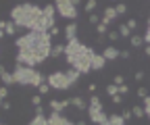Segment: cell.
I'll list each match as a JSON object with an SVG mask.
<instances>
[{"mask_svg":"<svg viewBox=\"0 0 150 125\" xmlns=\"http://www.w3.org/2000/svg\"><path fill=\"white\" fill-rule=\"evenodd\" d=\"M15 46H17V63L35 69V65L44 63L50 56L52 35L40 31H27L25 35L15 40Z\"/></svg>","mask_w":150,"mask_h":125,"instance_id":"cell-1","label":"cell"},{"mask_svg":"<svg viewBox=\"0 0 150 125\" xmlns=\"http://www.w3.org/2000/svg\"><path fill=\"white\" fill-rule=\"evenodd\" d=\"M94 48H88L83 46L79 40H71L67 42V48H65V59L67 63L71 65V69L79 71V73H90L92 71V59H94Z\"/></svg>","mask_w":150,"mask_h":125,"instance_id":"cell-2","label":"cell"},{"mask_svg":"<svg viewBox=\"0 0 150 125\" xmlns=\"http://www.w3.org/2000/svg\"><path fill=\"white\" fill-rule=\"evenodd\" d=\"M42 13L44 8L35 6L31 2H25V4H17L13 11H11V21L17 25V27H27L29 31H33L38 27L42 19Z\"/></svg>","mask_w":150,"mask_h":125,"instance_id":"cell-3","label":"cell"},{"mask_svg":"<svg viewBox=\"0 0 150 125\" xmlns=\"http://www.w3.org/2000/svg\"><path fill=\"white\" fill-rule=\"evenodd\" d=\"M81 77L79 71H75V69H69V71H54V73L48 75V85L52 88V90H69V88L73 83H77V79Z\"/></svg>","mask_w":150,"mask_h":125,"instance_id":"cell-4","label":"cell"},{"mask_svg":"<svg viewBox=\"0 0 150 125\" xmlns=\"http://www.w3.org/2000/svg\"><path fill=\"white\" fill-rule=\"evenodd\" d=\"M13 75H15V83H19V85H35V88H40L44 83V75L40 71H35L33 67L19 65V63H17L15 71H13Z\"/></svg>","mask_w":150,"mask_h":125,"instance_id":"cell-5","label":"cell"},{"mask_svg":"<svg viewBox=\"0 0 150 125\" xmlns=\"http://www.w3.org/2000/svg\"><path fill=\"white\" fill-rule=\"evenodd\" d=\"M88 117H90L92 123H96V125H104L108 121L106 113L102 111V102H100V98L96 94H92L90 100H88Z\"/></svg>","mask_w":150,"mask_h":125,"instance_id":"cell-6","label":"cell"},{"mask_svg":"<svg viewBox=\"0 0 150 125\" xmlns=\"http://www.w3.org/2000/svg\"><path fill=\"white\" fill-rule=\"evenodd\" d=\"M77 0H56L54 2V6H56V13H59L61 17H65V19H77V15H79V11H77Z\"/></svg>","mask_w":150,"mask_h":125,"instance_id":"cell-7","label":"cell"},{"mask_svg":"<svg viewBox=\"0 0 150 125\" xmlns=\"http://www.w3.org/2000/svg\"><path fill=\"white\" fill-rule=\"evenodd\" d=\"M117 17H119V15H117V8H115V6H106V8H104V15H102V21H100V23H104V25L108 27L112 21L117 19Z\"/></svg>","mask_w":150,"mask_h":125,"instance_id":"cell-8","label":"cell"},{"mask_svg":"<svg viewBox=\"0 0 150 125\" xmlns=\"http://www.w3.org/2000/svg\"><path fill=\"white\" fill-rule=\"evenodd\" d=\"M71 121L63 115V113H50L48 117V125H69Z\"/></svg>","mask_w":150,"mask_h":125,"instance_id":"cell-9","label":"cell"},{"mask_svg":"<svg viewBox=\"0 0 150 125\" xmlns=\"http://www.w3.org/2000/svg\"><path fill=\"white\" fill-rule=\"evenodd\" d=\"M48 104H50V111H52V113H63L67 106L71 104V98H69V100H50Z\"/></svg>","mask_w":150,"mask_h":125,"instance_id":"cell-10","label":"cell"},{"mask_svg":"<svg viewBox=\"0 0 150 125\" xmlns=\"http://www.w3.org/2000/svg\"><path fill=\"white\" fill-rule=\"evenodd\" d=\"M0 29H2V38H6V35H15L19 27L13 21H0Z\"/></svg>","mask_w":150,"mask_h":125,"instance_id":"cell-11","label":"cell"},{"mask_svg":"<svg viewBox=\"0 0 150 125\" xmlns=\"http://www.w3.org/2000/svg\"><path fill=\"white\" fill-rule=\"evenodd\" d=\"M65 38H67V42L77 40V23H75V21H71V23L65 27Z\"/></svg>","mask_w":150,"mask_h":125,"instance_id":"cell-12","label":"cell"},{"mask_svg":"<svg viewBox=\"0 0 150 125\" xmlns=\"http://www.w3.org/2000/svg\"><path fill=\"white\" fill-rule=\"evenodd\" d=\"M102 56H104L106 61H115V59H119V56H121V50H117L115 46H106V48H104V52H102Z\"/></svg>","mask_w":150,"mask_h":125,"instance_id":"cell-13","label":"cell"},{"mask_svg":"<svg viewBox=\"0 0 150 125\" xmlns=\"http://www.w3.org/2000/svg\"><path fill=\"white\" fill-rule=\"evenodd\" d=\"M104 65H106V59L102 54H94V59H92V71H102Z\"/></svg>","mask_w":150,"mask_h":125,"instance_id":"cell-14","label":"cell"},{"mask_svg":"<svg viewBox=\"0 0 150 125\" xmlns=\"http://www.w3.org/2000/svg\"><path fill=\"white\" fill-rule=\"evenodd\" d=\"M0 77H2V83H4L6 88L15 83V75H13V73H8V71H6L4 67H2V69H0Z\"/></svg>","mask_w":150,"mask_h":125,"instance_id":"cell-15","label":"cell"},{"mask_svg":"<svg viewBox=\"0 0 150 125\" xmlns=\"http://www.w3.org/2000/svg\"><path fill=\"white\" fill-rule=\"evenodd\" d=\"M71 104H73L77 111H88V102H86L81 96H73V98H71Z\"/></svg>","mask_w":150,"mask_h":125,"instance_id":"cell-16","label":"cell"},{"mask_svg":"<svg viewBox=\"0 0 150 125\" xmlns=\"http://www.w3.org/2000/svg\"><path fill=\"white\" fill-rule=\"evenodd\" d=\"M27 125H48V117L46 115H33V119Z\"/></svg>","mask_w":150,"mask_h":125,"instance_id":"cell-17","label":"cell"},{"mask_svg":"<svg viewBox=\"0 0 150 125\" xmlns=\"http://www.w3.org/2000/svg\"><path fill=\"white\" fill-rule=\"evenodd\" d=\"M65 48H67V44H56V46H52V52H50V56L59 59L61 54H65Z\"/></svg>","mask_w":150,"mask_h":125,"instance_id":"cell-18","label":"cell"},{"mask_svg":"<svg viewBox=\"0 0 150 125\" xmlns=\"http://www.w3.org/2000/svg\"><path fill=\"white\" fill-rule=\"evenodd\" d=\"M108 125H125V119L121 115H108Z\"/></svg>","mask_w":150,"mask_h":125,"instance_id":"cell-19","label":"cell"},{"mask_svg":"<svg viewBox=\"0 0 150 125\" xmlns=\"http://www.w3.org/2000/svg\"><path fill=\"white\" fill-rule=\"evenodd\" d=\"M106 94H108L110 98H112V96H117V94H119V85H115V83H108V85H106Z\"/></svg>","mask_w":150,"mask_h":125,"instance_id":"cell-20","label":"cell"},{"mask_svg":"<svg viewBox=\"0 0 150 125\" xmlns=\"http://www.w3.org/2000/svg\"><path fill=\"white\" fill-rule=\"evenodd\" d=\"M129 42H131V46H134V48H140L142 42H144V38H142V35H131Z\"/></svg>","mask_w":150,"mask_h":125,"instance_id":"cell-21","label":"cell"},{"mask_svg":"<svg viewBox=\"0 0 150 125\" xmlns=\"http://www.w3.org/2000/svg\"><path fill=\"white\" fill-rule=\"evenodd\" d=\"M131 113H134V117H136V119H142V117L146 115V113H144V106H138V104L134 106V109H131Z\"/></svg>","mask_w":150,"mask_h":125,"instance_id":"cell-22","label":"cell"},{"mask_svg":"<svg viewBox=\"0 0 150 125\" xmlns=\"http://www.w3.org/2000/svg\"><path fill=\"white\" fill-rule=\"evenodd\" d=\"M119 35H121V38H131V29L123 23V25L119 27Z\"/></svg>","mask_w":150,"mask_h":125,"instance_id":"cell-23","label":"cell"},{"mask_svg":"<svg viewBox=\"0 0 150 125\" xmlns=\"http://www.w3.org/2000/svg\"><path fill=\"white\" fill-rule=\"evenodd\" d=\"M96 0H88L86 2V13H90V15H94V8H96Z\"/></svg>","mask_w":150,"mask_h":125,"instance_id":"cell-24","label":"cell"},{"mask_svg":"<svg viewBox=\"0 0 150 125\" xmlns=\"http://www.w3.org/2000/svg\"><path fill=\"white\" fill-rule=\"evenodd\" d=\"M50 90H52V88H50L48 83H42L40 88H38V92H40V96H46V94H48Z\"/></svg>","mask_w":150,"mask_h":125,"instance_id":"cell-25","label":"cell"},{"mask_svg":"<svg viewBox=\"0 0 150 125\" xmlns=\"http://www.w3.org/2000/svg\"><path fill=\"white\" fill-rule=\"evenodd\" d=\"M112 83H115V85H125V77H123L121 73H117L115 79H112Z\"/></svg>","mask_w":150,"mask_h":125,"instance_id":"cell-26","label":"cell"},{"mask_svg":"<svg viewBox=\"0 0 150 125\" xmlns=\"http://www.w3.org/2000/svg\"><path fill=\"white\" fill-rule=\"evenodd\" d=\"M106 29H108V27H106V25H104V23H98V25H96V33H98V35H100V38H102V35H104V33H106Z\"/></svg>","mask_w":150,"mask_h":125,"instance_id":"cell-27","label":"cell"},{"mask_svg":"<svg viewBox=\"0 0 150 125\" xmlns=\"http://www.w3.org/2000/svg\"><path fill=\"white\" fill-rule=\"evenodd\" d=\"M136 94H138L140 98H144V100H146V98L150 96V94H148V90H146V88H138V92H136Z\"/></svg>","mask_w":150,"mask_h":125,"instance_id":"cell-28","label":"cell"},{"mask_svg":"<svg viewBox=\"0 0 150 125\" xmlns=\"http://www.w3.org/2000/svg\"><path fill=\"white\" fill-rule=\"evenodd\" d=\"M144 113H146V117L150 119V96L144 100Z\"/></svg>","mask_w":150,"mask_h":125,"instance_id":"cell-29","label":"cell"},{"mask_svg":"<svg viewBox=\"0 0 150 125\" xmlns=\"http://www.w3.org/2000/svg\"><path fill=\"white\" fill-rule=\"evenodd\" d=\"M144 42H146V46H150V19H148V27H146V33H144Z\"/></svg>","mask_w":150,"mask_h":125,"instance_id":"cell-30","label":"cell"},{"mask_svg":"<svg viewBox=\"0 0 150 125\" xmlns=\"http://www.w3.org/2000/svg\"><path fill=\"white\" fill-rule=\"evenodd\" d=\"M6 96H8V88H6V85H2V88H0V98H2V102L6 100Z\"/></svg>","mask_w":150,"mask_h":125,"instance_id":"cell-31","label":"cell"},{"mask_svg":"<svg viewBox=\"0 0 150 125\" xmlns=\"http://www.w3.org/2000/svg\"><path fill=\"white\" fill-rule=\"evenodd\" d=\"M115 8H117V15H125L127 13V4H117Z\"/></svg>","mask_w":150,"mask_h":125,"instance_id":"cell-32","label":"cell"},{"mask_svg":"<svg viewBox=\"0 0 150 125\" xmlns=\"http://www.w3.org/2000/svg\"><path fill=\"white\" fill-rule=\"evenodd\" d=\"M100 21H102V19H100L98 15H90V23H92V25H98Z\"/></svg>","mask_w":150,"mask_h":125,"instance_id":"cell-33","label":"cell"},{"mask_svg":"<svg viewBox=\"0 0 150 125\" xmlns=\"http://www.w3.org/2000/svg\"><path fill=\"white\" fill-rule=\"evenodd\" d=\"M125 25H127V27H129V29H131V31H134V29H136V27H138V21H136V19H129V21H127V23H125Z\"/></svg>","mask_w":150,"mask_h":125,"instance_id":"cell-34","label":"cell"},{"mask_svg":"<svg viewBox=\"0 0 150 125\" xmlns=\"http://www.w3.org/2000/svg\"><path fill=\"white\" fill-rule=\"evenodd\" d=\"M40 102H42V96H40V94H35V96L31 98V104H33V106H40Z\"/></svg>","mask_w":150,"mask_h":125,"instance_id":"cell-35","label":"cell"},{"mask_svg":"<svg viewBox=\"0 0 150 125\" xmlns=\"http://www.w3.org/2000/svg\"><path fill=\"white\" fill-rule=\"evenodd\" d=\"M119 94H121V96H127V94H129V88H127V83H125V85H119Z\"/></svg>","mask_w":150,"mask_h":125,"instance_id":"cell-36","label":"cell"},{"mask_svg":"<svg viewBox=\"0 0 150 125\" xmlns=\"http://www.w3.org/2000/svg\"><path fill=\"white\" fill-rule=\"evenodd\" d=\"M121 38V35H119V31H108V40H112V42H115V40H119Z\"/></svg>","mask_w":150,"mask_h":125,"instance_id":"cell-37","label":"cell"},{"mask_svg":"<svg viewBox=\"0 0 150 125\" xmlns=\"http://www.w3.org/2000/svg\"><path fill=\"white\" fill-rule=\"evenodd\" d=\"M110 100H112V104H121V100H123V96H121V94H117V96H112Z\"/></svg>","mask_w":150,"mask_h":125,"instance_id":"cell-38","label":"cell"},{"mask_svg":"<svg viewBox=\"0 0 150 125\" xmlns=\"http://www.w3.org/2000/svg\"><path fill=\"white\" fill-rule=\"evenodd\" d=\"M121 117H123L125 121H129V119H134V113H131V111H125V113H123Z\"/></svg>","mask_w":150,"mask_h":125,"instance_id":"cell-39","label":"cell"},{"mask_svg":"<svg viewBox=\"0 0 150 125\" xmlns=\"http://www.w3.org/2000/svg\"><path fill=\"white\" fill-rule=\"evenodd\" d=\"M96 88H98L96 83H90V85H88V92H90V94H96Z\"/></svg>","mask_w":150,"mask_h":125,"instance_id":"cell-40","label":"cell"},{"mask_svg":"<svg viewBox=\"0 0 150 125\" xmlns=\"http://www.w3.org/2000/svg\"><path fill=\"white\" fill-rule=\"evenodd\" d=\"M144 79V71H138V73H136V81H142Z\"/></svg>","mask_w":150,"mask_h":125,"instance_id":"cell-41","label":"cell"},{"mask_svg":"<svg viewBox=\"0 0 150 125\" xmlns=\"http://www.w3.org/2000/svg\"><path fill=\"white\" fill-rule=\"evenodd\" d=\"M35 115H44V106H42V104L35 106Z\"/></svg>","mask_w":150,"mask_h":125,"instance_id":"cell-42","label":"cell"},{"mask_svg":"<svg viewBox=\"0 0 150 125\" xmlns=\"http://www.w3.org/2000/svg\"><path fill=\"white\" fill-rule=\"evenodd\" d=\"M121 56H123V59H129L131 52H129V50H121Z\"/></svg>","mask_w":150,"mask_h":125,"instance_id":"cell-43","label":"cell"},{"mask_svg":"<svg viewBox=\"0 0 150 125\" xmlns=\"http://www.w3.org/2000/svg\"><path fill=\"white\" fill-rule=\"evenodd\" d=\"M50 35H52V38H54V35H59V27H52L50 29Z\"/></svg>","mask_w":150,"mask_h":125,"instance_id":"cell-44","label":"cell"},{"mask_svg":"<svg viewBox=\"0 0 150 125\" xmlns=\"http://www.w3.org/2000/svg\"><path fill=\"white\" fill-rule=\"evenodd\" d=\"M8 109H11V102L4 100V102H2V111H8Z\"/></svg>","mask_w":150,"mask_h":125,"instance_id":"cell-45","label":"cell"},{"mask_svg":"<svg viewBox=\"0 0 150 125\" xmlns=\"http://www.w3.org/2000/svg\"><path fill=\"white\" fill-rule=\"evenodd\" d=\"M69 125H86L83 121H77V123H69Z\"/></svg>","mask_w":150,"mask_h":125,"instance_id":"cell-46","label":"cell"},{"mask_svg":"<svg viewBox=\"0 0 150 125\" xmlns=\"http://www.w3.org/2000/svg\"><path fill=\"white\" fill-rule=\"evenodd\" d=\"M146 54H148V56H150V46H146Z\"/></svg>","mask_w":150,"mask_h":125,"instance_id":"cell-47","label":"cell"},{"mask_svg":"<svg viewBox=\"0 0 150 125\" xmlns=\"http://www.w3.org/2000/svg\"><path fill=\"white\" fill-rule=\"evenodd\" d=\"M0 125H6V123H0Z\"/></svg>","mask_w":150,"mask_h":125,"instance_id":"cell-48","label":"cell"},{"mask_svg":"<svg viewBox=\"0 0 150 125\" xmlns=\"http://www.w3.org/2000/svg\"><path fill=\"white\" fill-rule=\"evenodd\" d=\"M104 125H108V121H106V123H104Z\"/></svg>","mask_w":150,"mask_h":125,"instance_id":"cell-49","label":"cell"}]
</instances>
